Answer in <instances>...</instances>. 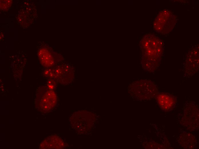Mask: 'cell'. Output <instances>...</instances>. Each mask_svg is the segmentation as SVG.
I'll list each match as a JSON object with an SVG mask.
<instances>
[{"mask_svg":"<svg viewBox=\"0 0 199 149\" xmlns=\"http://www.w3.org/2000/svg\"><path fill=\"white\" fill-rule=\"evenodd\" d=\"M142 52L141 63L144 69L154 72L158 68L163 51L161 40L152 35H146L140 43Z\"/></svg>","mask_w":199,"mask_h":149,"instance_id":"6da1fadb","label":"cell"},{"mask_svg":"<svg viewBox=\"0 0 199 149\" xmlns=\"http://www.w3.org/2000/svg\"><path fill=\"white\" fill-rule=\"evenodd\" d=\"M132 87L133 96L139 100L150 99L155 97L158 93L157 85L148 80L136 81Z\"/></svg>","mask_w":199,"mask_h":149,"instance_id":"7a4b0ae2","label":"cell"},{"mask_svg":"<svg viewBox=\"0 0 199 149\" xmlns=\"http://www.w3.org/2000/svg\"><path fill=\"white\" fill-rule=\"evenodd\" d=\"M198 46H193L188 52L183 65L184 77L189 78L195 74L198 70Z\"/></svg>","mask_w":199,"mask_h":149,"instance_id":"5b68a950","label":"cell"},{"mask_svg":"<svg viewBox=\"0 0 199 149\" xmlns=\"http://www.w3.org/2000/svg\"><path fill=\"white\" fill-rule=\"evenodd\" d=\"M155 97L158 106L163 111H172L177 105L176 97L169 93H158Z\"/></svg>","mask_w":199,"mask_h":149,"instance_id":"8992f818","label":"cell"},{"mask_svg":"<svg viewBox=\"0 0 199 149\" xmlns=\"http://www.w3.org/2000/svg\"><path fill=\"white\" fill-rule=\"evenodd\" d=\"M57 100V96L54 91L51 90L46 91L41 99V109L45 112L50 111L55 106Z\"/></svg>","mask_w":199,"mask_h":149,"instance_id":"52a82bcc","label":"cell"},{"mask_svg":"<svg viewBox=\"0 0 199 149\" xmlns=\"http://www.w3.org/2000/svg\"><path fill=\"white\" fill-rule=\"evenodd\" d=\"M198 108L195 102L188 101L184 105L182 123L186 127L194 131L198 127Z\"/></svg>","mask_w":199,"mask_h":149,"instance_id":"3957f363","label":"cell"},{"mask_svg":"<svg viewBox=\"0 0 199 149\" xmlns=\"http://www.w3.org/2000/svg\"><path fill=\"white\" fill-rule=\"evenodd\" d=\"M176 23L175 15L168 10L161 11L156 17L154 24L155 30L161 34H167L173 29Z\"/></svg>","mask_w":199,"mask_h":149,"instance_id":"277c9868","label":"cell"},{"mask_svg":"<svg viewBox=\"0 0 199 149\" xmlns=\"http://www.w3.org/2000/svg\"><path fill=\"white\" fill-rule=\"evenodd\" d=\"M178 139L179 144L184 148H193L196 145L195 137L191 133H183L179 136Z\"/></svg>","mask_w":199,"mask_h":149,"instance_id":"9c48e42d","label":"cell"},{"mask_svg":"<svg viewBox=\"0 0 199 149\" xmlns=\"http://www.w3.org/2000/svg\"><path fill=\"white\" fill-rule=\"evenodd\" d=\"M40 146L41 148L43 149L62 148L64 146V143L58 136L53 135L44 140Z\"/></svg>","mask_w":199,"mask_h":149,"instance_id":"ba28073f","label":"cell"}]
</instances>
